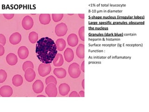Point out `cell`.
Returning <instances> with one entry per match:
<instances>
[{
    "label": "cell",
    "instance_id": "8",
    "mask_svg": "<svg viewBox=\"0 0 149 112\" xmlns=\"http://www.w3.org/2000/svg\"><path fill=\"white\" fill-rule=\"evenodd\" d=\"M36 72L34 69L32 68H29L25 71L24 77L26 80L29 82H31L34 80L36 78Z\"/></svg>",
    "mask_w": 149,
    "mask_h": 112
},
{
    "label": "cell",
    "instance_id": "31",
    "mask_svg": "<svg viewBox=\"0 0 149 112\" xmlns=\"http://www.w3.org/2000/svg\"><path fill=\"white\" fill-rule=\"evenodd\" d=\"M5 53V49L3 46L0 44V56H2Z\"/></svg>",
    "mask_w": 149,
    "mask_h": 112
},
{
    "label": "cell",
    "instance_id": "4",
    "mask_svg": "<svg viewBox=\"0 0 149 112\" xmlns=\"http://www.w3.org/2000/svg\"><path fill=\"white\" fill-rule=\"evenodd\" d=\"M67 26L63 22L58 24L55 27V33L58 36H64L67 34Z\"/></svg>",
    "mask_w": 149,
    "mask_h": 112
},
{
    "label": "cell",
    "instance_id": "16",
    "mask_svg": "<svg viewBox=\"0 0 149 112\" xmlns=\"http://www.w3.org/2000/svg\"><path fill=\"white\" fill-rule=\"evenodd\" d=\"M70 86L66 83H63L59 86V91L61 95L66 96L69 93L70 91Z\"/></svg>",
    "mask_w": 149,
    "mask_h": 112
},
{
    "label": "cell",
    "instance_id": "18",
    "mask_svg": "<svg viewBox=\"0 0 149 112\" xmlns=\"http://www.w3.org/2000/svg\"><path fill=\"white\" fill-rule=\"evenodd\" d=\"M39 19L40 23L43 25L48 24L51 21L50 15L49 14H40Z\"/></svg>",
    "mask_w": 149,
    "mask_h": 112
},
{
    "label": "cell",
    "instance_id": "32",
    "mask_svg": "<svg viewBox=\"0 0 149 112\" xmlns=\"http://www.w3.org/2000/svg\"><path fill=\"white\" fill-rule=\"evenodd\" d=\"M81 69L82 70V71H83V72H84L85 71H84V61L82 63H81Z\"/></svg>",
    "mask_w": 149,
    "mask_h": 112
},
{
    "label": "cell",
    "instance_id": "2",
    "mask_svg": "<svg viewBox=\"0 0 149 112\" xmlns=\"http://www.w3.org/2000/svg\"><path fill=\"white\" fill-rule=\"evenodd\" d=\"M68 72L70 77L73 78H78L81 73L80 67L77 63H73L69 66Z\"/></svg>",
    "mask_w": 149,
    "mask_h": 112
},
{
    "label": "cell",
    "instance_id": "14",
    "mask_svg": "<svg viewBox=\"0 0 149 112\" xmlns=\"http://www.w3.org/2000/svg\"><path fill=\"white\" fill-rule=\"evenodd\" d=\"M64 57L65 60L67 62H72L74 58V53L73 50L72 49L70 48H67L65 50L64 52Z\"/></svg>",
    "mask_w": 149,
    "mask_h": 112
},
{
    "label": "cell",
    "instance_id": "35",
    "mask_svg": "<svg viewBox=\"0 0 149 112\" xmlns=\"http://www.w3.org/2000/svg\"><path fill=\"white\" fill-rule=\"evenodd\" d=\"M81 85H82L83 88L84 89V79H83V81H82Z\"/></svg>",
    "mask_w": 149,
    "mask_h": 112
},
{
    "label": "cell",
    "instance_id": "27",
    "mask_svg": "<svg viewBox=\"0 0 149 112\" xmlns=\"http://www.w3.org/2000/svg\"><path fill=\"white\" fill-rule=\"evenodd\" d=\"M79 37L83 41H84V27L82 26L79 29L78 31Z\"/></svg>",
    "mask_w": 149,
    "mask_h": 112
},
{
    "label": "cell",
    "instance_id": "5",
    "mask_svg": "<svg viewBox=\"0 0 149 112\" xmlns=\"http://www.w3.org/2000/svg\"><path fill=\"white\" fill-rule=\"evenodd\" d=\"M45 92L49 97H56L57 95L56 85L52 83L48 84L45 88Z\"/></svg>",
    "mask_w": 149,
    "mask_h": 112
},
{
    "label": "cell",
    "instance_id": "25",
    "mask_svg": "<svg viewBox=\"0 0 149 112\" xmlns=\"http://www.w3.org/2000/svg\"><path fill=\"white\" fill-rule=\"evenodd\" d=\"M52 16L53 20L55 22H59L61 21L63 17V14H53L52 15Z\"/></svg>",
    "mask_w": 149,
    "mask_h": 112
},
{
    "label": "cell",
    "instance_id": "21",
    "mask_svg": "<svg viewBox=\"0 0 149 112\" xmlns=\"http://www.w3.org/2000/svg\"><path fill=\"white\" fill-rule=\"evenodd\" d=\"M76 54L77 56L81 59L84 57V44L81 43L77 47Z\"/></svg>",
    "mask_w": 149,
    "mask_h": 112
},
{
    "label": "cell",
    "instance_id": "3",
    "mask_svg": "<svg viewBox=\"0 0 149 112\" xmlns=\"http://www.w3.org/2000/svg\"><path fill=\"white\" fill-rule=\"evenodd\" d=\"M51 71V66L50 64H41L39 65L38 71L40 76L44 77L50 74Z\"/></svg>",
    "mask_w": 149,
    "mask_h": 112
},
{
    "label": "cell",
    "instance_id": "12",
    "mask_svg": "<svg viewBox=\"0 0 149 112\" xmlns=\"http://www.w3.org/2000/svg\"><path fill=\"white\" fill-rule=\"evenodd\" d=\"M79 40L78 36L74 33L70 34L67 38L68 43L71 47H75L78 44Z\"/></svg>",
    "mask_w": 149,
    "mask_h": 112
},
{
    "label": "cell",
    "instance_id": "29",
    "mask_svg": "<svg viewBox=\"0 0 149 112\" xmlns=\"http://www.w3.org/2000/svg\"><path fill=\"white\" fill-rule=\"evenodd\" d=\"M4 17L7 20H10L11 19L14 18V14H3Z\"/></svg>",
    "mask_w": 149,
    "mask_h": 112
},
{
    "label": "cell",
    "instance_id": "15",
    "mask_svg": "<svg viewBox=\"0 0 149 112\" xmlns=\"http://www.w3.org/2000/svg\"><path fill=\"white\" fill-rule=\"evenodd\" d=\"M54 74L58 78L62 79L66 76V71L63 68H56L54 70Z\"/></svg>",
    "mask_w": 149,
    "mask_h": 112
},
{
    "label": "cell",
    "instance_id": "33",
    "mask_svg": "<svg viewBox=\"0 0 149 112\" xmlns=\"http://www.w3.org/2000/svg\"><path fill=\"white\" fill-rule=\"evenodd\" d=\"M79 94L80 96V97H84V91H80Z\"/></svg>",
    "mask_w": 149,
    "mask_h": 112
},
{
    "label": "cell",
    "instance_id": "37",
    "mask_svg": "<svg viewBox=\"0 0 149 112\" xmlns=\"http://www.w3.org/2000/svg\"><path fill=\"white\" fill-rule=\"evenodd\" d=\"M68 15H73V14H68Z\"/></svg>",
    "mask_w": 149,
    "mask_h": 112
},
{
    "label": "cell",
    "instance_id": "11",
    "mask_svg": "<svg viewBox=\"0 0 149 112\" xmlns=\"http://www.w3.org/2000/svg\"><path fill=\"white\" fill-rule=\"evenodd\" d=\"M9 42L13 45H16L20 43L22 40V35L20 33H13L10 35L9 38Z\"/></svg>",
    "mask_w": 149,
    "mask_h": 112
},
{
    "label": "cell",
    "instance_id": "24",
    "mask_svg": "<svg viewBox=\"0 0 149 112\" xmlns=\"http://www.w3.org/2000/svg\"><path fill=\"white\" fill-rule=\"evenodd\" d=\"M7 78V74L5 71L2 69L0 70V83H3Z\"/></svg>",
    "mask_w": 149,
    "mask_h": 112
},
{
    "label": "cell",
    "instance_id": "34",
    "mask_svg": "<svg viewBox=\"0 0 149 112\" xmlns=\"http://www.w3.org/2000/svg\"><path fill=\"white\" fill-rule=\"evenodd\" d=\"M79 18L81 19L84 18V14H78Z\"/></svg>",
    "mask_w": 149,
    "mask_h": 112
},
{
    "label": "cell",
    "instance_id": "19",
    "mask_svg": "<svg viewBox=\"0 0 149 112\" xmlns=\"http://www.w3.org/2000/svg\"><path fill=\"white\" fill-rule=\"evenodd\" d=\"M23 78L20 75H15L12 78V83L14 86L19 87L22 85L23 84Z\"/></svg>",
    "mask_w": 149,
    "mask_h": 112
},
{
    "label": "cell",
    "instance_id": "20",
    "mask_svg": "<svg viewBox=\"0 0 149 112\" xmlns=\"http://www.w3.org/2000/svg\"><path fill=\"white\" fill-rule=\"evenodd\" d=\"M56 44L57 50L60 51H63L66 46V43L65 40L63 38L58 39L56 41Z\"/></svg>",
    "mask_w": 149,
    "mask_h": 112
},
{
    "label": "cell",
    "instance_id": "17",
    "mask_svg": "<svg viewBox=\"0 0 149 112\" xmlns=\"http://www.w3.org/2000/svg\"><path fill=\"white\" fill-rule=\"evenodd\" d=\"M64 60L63 58V55L60 53L57 54L56 55L55 59L53 61V64L55 67H60L63 64Z\"/></svg>",
    "mask_w": 149,
    "mask_h": 112
},
{
    "label": "cell",
    "instance_id": "13",
    "mask_svg": "<svg viewBox=\"0 0 149 112\" xmlns=\"http://www.w3.org/2000/svg\"><path fill=\"white\" fill-rule=\"evenodd\" d=\"M6 62L9 65L13 66L15 65L17 63V57L15 54L10 53L6 56Z\"/></svg>",
    "mask_w": 149,
    "mask_h": 112
},
{
    "label": "cell",
    "instance_id": "26",
    "mask_svg": "<svg viewBox=\"0 0 149 112\" xmlns=\"http://www.w3.org/2000/svg\"><path fill=\"white\" fill-rule=\"evenodd\" d=\"M54 83L55 85H57V80L55 78V77H54L52 75L49 76V77L47 78L45 80V83L46 85L49 84V83Z\"/></svg>",
    "mask_w": 149,
    "mask_h": 112
},
{
    "label": "cell",
    "instance_id": "22",
    "mask_svg": "<svg viewBox=\"0 0 149 112\" xmlns=\"http://www.w3.org/2000/svg\"><path fill=\"white\" fill-rule=\"evenodd\" d=\"M38 35L36 32H32L30 33L29 35V39L30 43H36L38 41Z\"/></svg>",
    "mask_w": 149,
    "mask_h": 112
},
{
    "label": "cell",
    "instance_id": "10",
    "mask_svg": "<svg viewBox=\"0 0 149 112\" xmlns=\"http://www.w3.org/2000/svg\"><path fill=\"white\" fill-rule=\"evenodd\" d=\"M17 53L20 59L25 60L29 55V50L27 47L25 46H22L19 48Z\"/></svg>",
    "mask_w": 149,
    "mask_h": 112
},
{
    "label": "cell",
    "instance_id": "23",
    "mask_svg": "<svg viewBox=\"0 0 149 112\" xmlns=\"http://www.w3.org/2000/svg\"><path fill=\"white\" fill-rule=\"evenodd\" d=\"M29 68H32L33 69H34V64L31 61H27L23 63V65H22V69H23V71L25 72L26 70Z\"/></svg>",
    "mask_w": 149,
    "mask_h": 112
},
{
    "label": "cell",
    "instance_id": "30",
    "mask_svg": "<svg viewBox=\"0 0 149 112\" xmlns=\"http://www.w3.org/2000/svg\"><path fill=\"white\" fill-rule=\"evenodd\" d=\"M70 97H80V96L79 95L77 92L76 91H73L71 92V93L70 94Z\"/></svg>",
    "mask_w": 149,
    "mask_h": 112
},
{
    "label": "cell",
    "instance_id": "36",
    "mask_svg": "<svg viewBox=\"0 0 149 112\" xmlns=\"http://www.w3.org/2000/svg\"><path fill=\"white\" fill-rule=\"evenodd\" d=\"M46 97L45 96L42 95H38L37 97Z\"/></svg>",
    "mask_w": 149,
    "mask_h": 112
},
{
    "label": "cell",
    "instance_id": "9",
    "mask_svg": "<svg viewBox=\"0 0 149 112\" xmlns=\"http://www.w3.org/2000/svg\"><path fill=\"white\" fill-rule=\"evenodd\" d=\"M32 89L35 93H41L42 92L44 89V85L43 82L40 79L36 80L33 84Z\"/></svg>",
    "mask_w": 149,
    "mask_h": 112
},
{
    "label": "cell",
    "instance_id": "28",
    "mask_svg": "<svg viewBox=\"0 0 149 112\" xmlns=\"http://www.w3.org/2000/svg\"><path fill=\"white\" fill-rule=\"evenodd\" d=\"M6 43V37L4 35L2 34H0V44L4 46Z\"/></svg>",
    "mask_w": 149,
    "mask_h": 112
},
{
    "label": "cell",
    "instance_id": "7",
    "mask_svg": "<svg viewBox=\"0 0 149 112\" xmlns=\"http://www.w3.org/2000/svg\"><path fill=\"white\" fill-rule=\"evenodd\" d=\"M13 91L9 85H3L0 88V95L2 97H10L13 94Z\"/></svg>",
    "mask_w": 149,
    "mask_h": 112
},
{
    "label": "cell",
    "instance_id": "6",
    "mask_svg": "<svg viewBox=\"0 0 149 112\" xmlns=\"http://www.w3.org/2000/svg\"><path fill=\"white\" fill-rule=\"evenodd\" d=\"M22 25L24 29L26 30H29L34 25L33 19L29 15H26L22 19Z\"/></svg>",
    "mask_w": 149,
    "mask_h": 112
},
{
    "label": "cell",
    "instance_id": "1",
    "mask_svg": "<svg viewBox=\"0 0 149 112\" xmlns=\"http://www.w3.org/2000/svg\"><path fill=\"white\" fill-rule=\"evenodd\" d=\"M57 52L56 43L49 37H42L37 41L36 53L37 58L42 63L46 64H51Z\"/></svg>",
    "mask_w": 149,
    "mask_h": 112
}]
</instances>
